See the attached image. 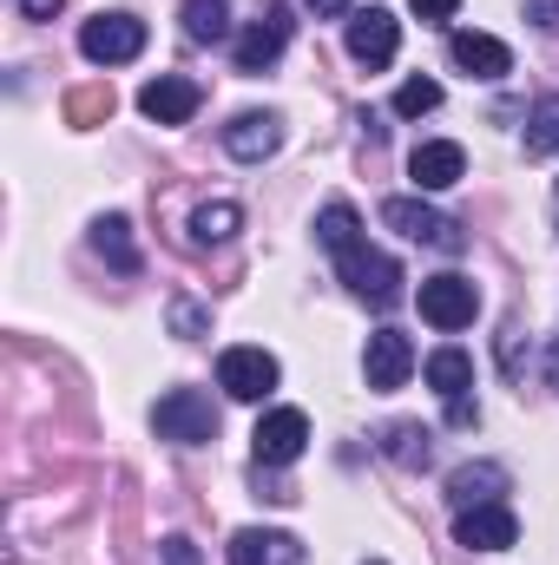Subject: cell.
<instances>
[{"instance_id":"cell-1","label":"cell","mask_w":559,"mask_h":565,"mask_svg":"<svg viewBox=\"0 0 559 565\" xmlns=\"http://www.w3.org/2000/svg\"><path fill=\"white\" fill-rule=\"evenodd\" d=\"M158 440H178V447H204V440H218V408H211V395H198V388H171V395H158Z\"/></svg>"},{"instance_id":"cell-2","label":"cell","mask_w":559,"mask_h":565,"mask_svg":"<svg viewBox=\"0 0 559 565\" xmlns=\"http://www.w3.org/2000/svg\"><path fill=\"white\" fill-rule=\"evenodd\" d=\"M80 53H86L93 66H126V60H139L145 53V20L139 13H93V20L80 26Z\"/></svg>"},{"instance_id":"cell-3","label":"cell","mask_w":559,"mask_h":565,"mask_svg":"<svg viewBox=\"0 0 559 565\" xmlns=\"http://www.w3.org/2000/svg\"><path fill=\"white\" fill-rule=\"evenodd\" d=\"M395 53H402V20H395L389 7L349 13V60H356V66L382 73V66H395Z\"/></svg>"},{"instance_id":"cell-4","label":"cell","mask_w":559,"mask_h":565,"mask_svg":"<svg viewBox=\"0 0 559 565\" xmlns=\"http://www.w3.org/2000/svg\"><path fill=\"white\" fill-rule=\"evenodd\" d=\"M382 224L389 231H402V237H415V244H434V250H467V237H461V224L454 217H441L434 204H421V198H389L382 204Z\"/></svg>"},{"instance_id":"cell-5","label":"cell","mask_w":559,"mask_h":565,"mask_svg":"<svg viewBox=\"0 0 559 565\" xmlns=\"http://www.w3.org/2000/svg\"><path fill=\"white\" fill-rule=\"evenodd\" d=\"M336 264H342L349 296H362V302H376V309H389V302L402 296V264H395V257H382V250H369V244L342 250Z\"/></svg>"},{"instance_id":"cell-6","label":"cell","mask_w":559,"mask_h":565,"mask_svg":"<svg viewBox=\"0 0 559 565\" xmlns=\"http://www.w3.org/2000/svg\"><path fill=\"white\" fill-rule=\"evenodd\" d=\"M277 355L271 349H224L218 355V388L231 395V402H264L271 388H277Z\"/></svg>"},{"instance_id":"cell-7","label":"cell","mask_w":559,"mask_h":565,"mask_svg":"<svg viewBox=\"0 0 559 565\" xmlns=\"http://www.w3.org/2000/svg\"><path fill=\"white\" fill-rule=\"evenodd\" d=\"M474 316H481V289L467 277L441 270V277L421 282V322H434V329H467Z\"/></svg>"},{"instance_id":"cell-8","label":"cell","mask_w":559,"mask_h":565,"mask_svg":"<svg viewBox=\"0 0 559 565\" xmlns=\"http://www.w3.org/2000/svg\"><path fill=\"white\" fill-rule=\"evenodd\" d=\"M303 447H309V415L303 408H271L251 434L257 467H289V460H303Z\"/></svg>"},{"instance_id":"cell-9","label":"cell","mask_w":559,"mask_h":565,"mask_svg":"<svg viewBox=\"0 0 559 565\" xmlns=\"http://www.w3.org/2000/svg\"><path fill=\"white\" fill-rule=\"evenodd\" d=\"M454 540H461L467 553H514L520 520L507 513V500H494V507H461V513H454Z\"/></svg>"},{"instance_id":"cell-10","label":"cell","mask_w":559,"mask_h":565,"mask_svg":"<svg viewBox=\"0 0 559 565\" xmlns=\"http://www.w3.org/2000/svg\"><path fill=\"white\" fill-rule=\"evenodd\" d=\"M289 46V7H264L244 33H238V73H264V66H277V53Z\"/></svg>"},{"instance_id":"cell-11","label":"cell","mask_w":559,"mask_h":565,"mask_svg":"<svg viewBox=\"0 0 559 565\" xmlns=\"http://www.w3.org/2000/svg\"><path fill=\"white\" fill-rule=\"evenodd\" d=\"M362 369H369V388H402L409 375H415V342L402 335V329H376L369 335V349H362Z\"/></svg>"},{"instance_id":"cell-12","label":"cell","mask_w":559,"mask_h":565,"mask_svg":"<svg viewBox=\"0 0 559 565\" xmlns=\"http://www.w3.org/2000/svg\"><path fill=\"white\" fill-rule=\"evenodd\" d=\"M409 178H415V191H447L467 178V151L454 139H428L409 151Z\"/></svg>"},{"instance_id":"cell-13","label":"cell","mask_w":559,"mask_h":565,"mask_svg":"<svg viewBox=\"0 0 559 565\" xmlns=\"http://www.w3.org/2000/svg\"><path fill=\"white\" fill-rule=\"evenodd\" d=\"M447 60H454V73H467V79H507V73H514V53H507L494 33H454V40H447Z\"/></svg>"},{"instance_id":"cell-14","label":"cell","mask_w":559,"mask_h":565,"mask_svg":"<svg viewBox=\"0 0 559 565\" xmlns=\"http://www.w3.org/2000/svg\"><path fill=\"white\" fill-rule=\"evenodd\" d=\"M198 99H204V93H198L191 79H178V73H158V79L139 93V113L151 119V126H184V119L198 113Z\"/></svg>"},{"instance_id":"cell-15","label":"cell","mask_w":559,"mask_h":565,"mask_svg":"<svg viewBox=\"0 0 559 565\" xmlns=\"http://www.w3.org/2000/svg\"><path fill=\"white\" fill-rule=\"evenodd\" d=\"M277 145H283V119L277 113H238V119L224 126V151L244 158V164H264Z\"/></svg>"},{"instance_id":"cell-16","label":"cell","mask_w":559,"mask_h":565,"mask_svg":"<svg viewBox=\"0 0 559 565\" xmlns=\"http://www.w3.org/2000/svg\"><path fill=\"white\" fill-rule=\"evenodd\" d=\"M500 493H507V467H500V460H467V467L447 473V500H454V513H461V507H494Z\"/></svg>"},{"instance_id":"cell-17","label":"cell","mask_w":559,"mask_h":565,"mask_svg":"<svg viewBox=\"0 0 559 565\" xmlns=\"http://www.w3.org/2000/svg\"><path fill=\"white\" fill-rule=\"evenodd\" d=\"M231 565H303V540H296V533L244 526V533L231 540Z\"/></svg>"},{"instance_id":"cell-18","label":"cell","mask_w":559,"mask_h":565,"mask_svg":"<svg viewBox=\"0 0 559 565\" xmlns=\"http://www.w3.org/2000/svg\"><path fill=\"white\" fill-rule=\"evenodd\" d=\"M421 375H428V388H434L441 402H461V395L474 388V355H467V349H434V355L421 362Z\"/></svg>"},{"instance_id":"cell-19","label":"cell","mask_w":559,"mask_h":565,"mask_svg":"<svg viewBox=\"0 0 559 565\" xmlns=\"http://www.w3.org/2000/svg\"><path fill=\"white\" fill-rule=\"evenodd\" d=\"M382 454L395 460V467H409V473H421L428 460H434V434L421 422H395L389 434H382Z\"/></svg>"},{"instance_id":"cell-20","label":"cell","mask_w":559,"mask_h":565,"mask_svg":"<svg viewBox=\"0 0 559 565\" xmlns=\"http://www.w3.org/2000/svg\"><path fill=\"white\" fill-rule=\"evenodd\" d=\"M178 20H184V40H198V46L231 40V7H224V0H184Z\"/></svg>"},{"instance_id":"cell-21","label":"cell","mask_w":559,"mask_h":565,"mask_svg":"<svg viewBox=\"0 0 559 565\" xmlns=\"http://www.w3.org/2000/svg\"><path fill=\"white\" fill-rule=\"evenodd\" d=\"M244 231V211L231 204V198H218V204H198L191 211V244H231Z\"/></svg>"},{"instance_id":"cell-22","label":"cell","mask_w":559,"mask_h":565,"mask_svg":"<svg viewBox=\"0 0 559 565\" xmlns=\"http://www.w3.org/2000/svg\"><path fill=\"white\" fill-rule=\"evenodd\" d=\"M93 250H99L119 277L139 270V250H133V224H126V217H99V224H93Z\"/></svg>"},{"instance_id":"cell-23","label":"cell","mask_w":559,"mask_h":565,"mask_svg":"<svg viewBox=\"0 0 559 565\" xmlns=\"http://www.w3.org/2000/svg\"><path fill=\"white\" fill-rule=\"evenodd\" d=\"M316 244L336 250V257L356 250V244H362V217H356L349 204H323V217H316Z\"/></svg>"},{"instance_id":"cell-24","label":"cell","mask_w":559,"mask_h":565,"mask_svg":"<svg viewBox=\"0 0 559 565\" xmlns=\"http://www.w3.org/2000/svg\"><path fill=\"white\" fill-rule=\"evenodd\" d=\"M527 151H534V158H559V93H547V99L527 113Z\"/></svg>"},{"instance_id":"cell-25","label":"cell","mask_w":559,"mask_h":565,"mask_svg":"<svg viewBox=\"0 0 559 565\" xmlns=\"http://www.w3.org/2000/svg\"><path fill=\"white\" fill-rule=\"evenodd\" d=\"M113 106H119L113 86H86V93L66 99V119H73V126H99V119H113Z\"/></svg>"},{"instance_id":"cell-26","label":"cell","mask_w":559,"mask_h":565,"mask_svg":"<svg viewBox=\"0 0 559 565\" xmlns=\"http://www.w3.org/2000/svg\"><path fill=\"white\" fill-rule=\"evenodd\" d=\"M434 106H441V86H434V79H402V86H395V113H402V119H421V113H434Z\"/></svg>"},{"instance_id":"cell-27","label":"cell","mask_w":559,"mask_h":565,"mask_svg":"<svg viewBox=\"0 0 559 565\" xmlns=\"http://www.w3.org/2000/svg\"><path fill=\"white\" fill-rule=\"evenodd\" d=\"M158 565H204V553L184 533H171V540H158Z\"/></svg>"},{"instance_id":"cell-28","label":"cell","mask_w":559,"mask_h":565,"mask_svg":"<svg viewBox=\"0 0 559 565\" xmlns=\"http://www.w3.org/2000/svg\"><path fill=\"white\" fill-rule=\"evenodd\" d=\"M171 329H178V335H204V309L178 296V302H171Z\"/></svg>"},{"instance_id":"cell-29","label":"cell","mask_w":559,"mask_h":565,"mask_svg":"<svg viewBox=\"0 0 559 565\" xmlns=\"http://www.w3.org/2000/svg\"><path fill=\"white\" fill-rule=\"evenodd\" d=\"M409 7H415V20H428V26H447L461 13V0H409Z\"/></svg>"},{"instance_id":"cell-30","label":"cell","mask_w":559,"mask_h":565,"mask_svg":"<svg viewBox=\"0 0 559 565\" xmlns=\"http://www.w3.org/2000/svg\"><path fill=\"white\" fill-rule=\"evenodd\" d=\"M527 20H534L540 33H559V0H527Z\"/></svg>"},{"instance_id":"cell-31","label":"cell","mask_w":559,"mask_h":565,"mask_svg":"<svg viewBox=\"0 0 559 565\" xmlns=\"http://www.w3.org/2000/svg\"><path fill=\"white\" fill-rule=\"evenodd\" d=\"M481 422V408H474V395H461V402H447V427H474Z\"/></svg>"},{"instance_id":"cell-32","label":"cell","mask_w":559,"mask_h":565,"mask_svg":"<svg viewBox=\"0 0 559 565\" xmlns=\"http://www.w3.org/2000/svg\"><path fill=\"white\" fill-rule=\"evenodd\" d=\"M13 7H20V20H53L66 0H13Z\"/></svg>"},{"instance_id":"cell-33","label":"cell","mask_w":559,"mask_h":565,"mask_svg":"<svg viewBox=\"0 0 559 565\" xmlns=\"http://www.w3.org/2000/svg\"><path fill=\"white\" fill-rule=\"evenodd\" d=\"M316 7V20H336V13H349V0H309Z\"/></svg>"},{"instance_id":"cell-34","label":"cell","mask_w":559,"mask_h":565,"mask_svg":"<svg viewBox=\"0 0 559 565\" xmlns=\"http://www.w3.org/2000/svg\"><path fill=\"white\" fill-rule=\"evenodd\" d=\"M369 565H382V559H369Z\"/></svg>"}]
</instances>
